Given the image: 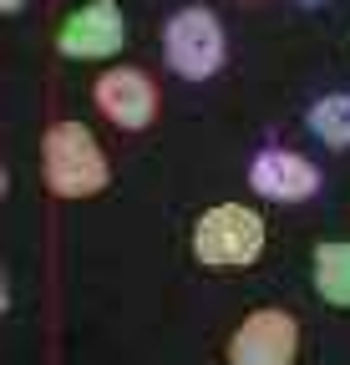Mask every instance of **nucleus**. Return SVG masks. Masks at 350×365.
<instances>
[{"mask_svg":"<svg viewBox=\"0 0 350 365\" xmlns=\"http://www.w3.org/2000/svg\"><path fill=\"white\" fill-rule=\"evenodd\" d=\"M264 254V218L244 203H213L193 223V259L213 274H239Z\"/></svg>","mask_w":350,"mask_h":365,"instance_id":"nucleus-1","label":"nucleus"},{"mask_svg":"<svg viewBox=\"0 0 350 365\" xmlns=\"http://www.w3.org/2000/svg\"><path fill=\"white\" fill-rule=\"evenodd\" d=\"M41 163H46V182L56 198H97L107 188V153L81 122H56L41 143Z\"/></svg>","mask_w":350,"mask_h":365,"instance_id":"nucleus-2","label":"nucleus"},{"mask_svg":"<svg viewBox=\"0 0 350 365\" xmlns=\"http://www.w3.org/2000/svg\"><path fill=\"white\" fill-rule=\"evenodd\" d=\"M163 56L183 81H208L224 66V26L208 6H183L163 26Z\"/></svg>","mask_w":350,"mask_h":365,"instance_id":"nucleus-3","label":"nucleus"},{"mask_svg":"<svg viewBox=\"0 0 350 365\" xmlns=\"http://www.w3.org/2000/svg\"><path fill=\"white\" fill-rule=\"evenodd\" d=\"M299 319L289 309H254L229 335V365H294Z\"/></svg>","mask_w":350,"mask_h":365,"instance_id":"nucleus-4","label":"nucleus"},{"mask_svg":"<svg viewBox=\"0 0 350 365\" xmlns=\"http://www.w3.org/2000/svg\"><path fill=\"white\" fill-rule=\"evenodd\" d=\"M122 46H127V16L112 0H86L56 31V51L71 56V61H107Z\"/></svg>","mask_w":350,"mask_h":365,"instance_id":"nucleus-5","label":"nucleus"},{"mask_svg":"<svg viewBox=\"0 0 350 365\" xmlns=\"http://www.w3.org/2000/svg\"><path fill=\"white\" fill-rule=\"evenodd\" d=\"M97 107L112 127L122 132H143L153 117H158V86L148 71L138 66H112L97 76Z\"/></svg>","mask_w":350,"mask_h":365,"instance_id":"nucleus-6","label":"nucleus"},{"mask_svg":"<svg viewBox=\"0 0 350 365\" xmlns=\"http://www.w3.org/2000/svg\"><path fill=\"white\" fill-rule=\"evenodd\" d=\"M249 182H254V193H264L274 203H304V198L320 193V168L304 158V153L264 148V153L249 163Z\"/></svg>","mask_w":350,"mask_h":365,"instance_id":"nucleus-7","label":"nucleus"},{"mask_svg":"<svg viewBox=\"0 0 350 365\" xmlns=\"http://www.w3.org/2000/svg\"><path fill=\"white\" fill-rule=\"evenodd\" d=\"M310 279H315V294L335 309H350V239H330L315 249V269H310Z\"/></svg>","mask_w":350,"mask_h":365,"instance_id":"nucleus-8","label":"nucleus"},{"mask_svg":"<svg viewBox=\"0 0 350 365\" xmlns=\"http://www.w3.org/2000/svg\"><path fill=\"white\" fill-rule=\"evenodd\" d=\"M304 127H310L325 148H350V91H330V97L310 102Z\"/></svg>","mask_w":350,"mask_h":365,"instance_id":"nucleus-9","label":"nucleus"},{"mask_svg":"<svg viewBox=\"0 0 350 365\" xmlns=\"http://www.w3.org/2000/svg\"><path fill=\"white\" fill-rule=\"evenodd\" d=\"M21 6H26V0H0V11H6V16H16Z\"/></svg>","mask_w":350,"mask_h":365,"instance_id":"nucleus-10","label":"nucleus"},{"mask_svg":"<svg viewBox=\"0 0 350 365\" xmlns=\"http://www.w3.org/2000/svg\"><path fill=\"white\" fill-rule=\"evenodd\" d=\"M304 6H320V0H304Z\"/></svg>","mask_w":350,"mask_h":365,"instance_id":"nucleus-11","label":"nucleus"}]
</instances>
